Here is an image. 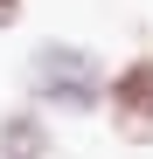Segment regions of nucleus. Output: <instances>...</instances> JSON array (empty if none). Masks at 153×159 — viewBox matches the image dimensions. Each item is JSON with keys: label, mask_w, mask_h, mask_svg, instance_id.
Masks as SVG:
<instances>
[{"label": "nucleus", "mask_w": 153, "mask_h": 159, "mask_svg": "<svg viewBox=\"0 0 153 159\" xmlns=\"http://www.w3.org/2000/svg\"><path fill=\"white\" fill-rule=\"evenodd\" d=\"M105 111L125 145H153V56H132L105 83Z\"/></svg>", "instance_id": "obj_2"}, {"label": "nucleus", "mask_w": 153, "mask_h": 159, "mask_svg": "<svg viewBox=\"0 0 153 159\" xmlns=\"http://www.w3.org/2000/svg\"><path fill=\"white\" fill-rule=\"evenodd\" d=\"M35 90H42V104H56V111H91L97 90H105V76H97V62L84 48L42 42L35 48Z\"/></svg>", "instance_id": "obj_1"}, {"label": "nucleus", "mask_w": 153, "mask_h": 159, "mask_svg": "<svg viewBox=\"0 0 153 159\" xmlns=\"http://www.w3.org/2000/svg\"><path fill=\"white\" fill-rule=\"evenodd\" d=\"M0 159H49V131H42L35 111L0 118Z\"/></svg>", "instance_id": "obj_3"}, {"label": "nucleus", "mask_w": 153, "mask_h": 159, "mask_svg": "<svg viewBox=\"0 0 153 159\" xmlns=\"http://www.w3.org/2000/svg\"><path fill=\"white\" fill-rule=\"evenodd\" d=\"M21 21V0H0V28H14Z\"/></svg>", "instance_id": "obj_4"}]
</instances>
